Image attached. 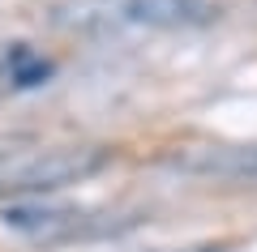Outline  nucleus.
<instances>
[{
  "label": "nucleus",
  "instance_id": "nucleus-1",
  "mask_svg": "<svg viewBox=\"0 0 257 252\" xmlns=\"http://www.w3.org/2000/svg\"><path fill=\"white\" fill-rule=\"evenodd\" d=\"M214 9L206 0H99L77 9V26H202Z\"/></svg>",
  "mask_w": 257,
  "mask_h": 252
},
{
  "label": "nucleus",
  "instance_id": "nucleus-4",
  "mask_svg": "<svg viewBox=\"0 0 257 252\" xmlns=\"http://www.w3.org/2000/svg\"><path fill=\"white\" fill-rule=\"evenodd\" d=\"M18 56H22V52H18V47H0V73L9 69V64H13V60H18Z\"/></svg>",
  "mask_w": 257,
  "mask_h": 252
},
{
  "label": "nucleus",
  "instance_id": "nucleus-3",
  "mask_svg": "<svg viewBox=\"0 0 257 252\" xmlns=\"http://www.w3.org/2000/svg\"><path fill=\"white\" fill-rule=\"evenodd\" d=\"M5 226L30 235V239H77V235L103 231L94 226L82 209H56V205H35V201H18L5 209Z\"/></svg>",
  "mask_w": 257,
  "mask_h": 252
},
{
  "label": "nucleus",
  "instance_id": "nucleus-2",
  "mask_svg": "<svg viewBox=\"0 0 257 252\" xmlns=\"http://www.w3.org/2000/svg\"><path fill=\"white\" fill-rule=\"evenodd\" d=\"M103 162L99 150H52V154H39V158L13 167L5 180H0V192H52V188H64V184H77Z\"/></svg>",
  "mask_w": 257,
  "mask_h": 252
}]
</instances>
